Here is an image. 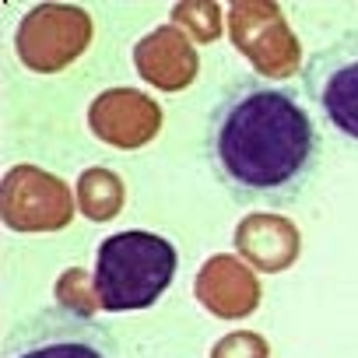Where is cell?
<instances>
[{
	"label": "cell",
	"instance_id": "6da1fadb",
	"mask_svg": "<svg viewBox=\"0 0 358 358\" xmlns=\"http://www.w3.org/2000/svg\"><path fill=\"white\" fill-rule=\"evenodd\" d=\"M208 158L236 201L292 204L320 172L323 134L295 88L239 78L211 109Z\"/></svg>",
	"mask_w": 358,
	"mask_h": 358
},
{
	"label": "cell",
	"instance_id": "7a4b0ae2",
	"mask_svg": "<svg viewBox=\"0 0 358 358\" xmlns=\"http://www.w3.org/2000/svg\"><path fill=\"white\" fill-rule=\"evenodd\" d=\"M179 253L169 239L141 229L102 239L95 257V288L106 313H134L158 302L172 285Z\"/></svg>",
	"mask_w": 358,
	"mask_h": 358
},
{
	"label": "cell",
	"instance_id": "3957f363",
	"mask_svg": "<svg viewBox=\"0 0 358 358\" xmlns=\"http://www.w3.org/2000/svg\"><path fill=\"white\" fill-rule=\"evenodd\" d=\"M302 92L323 127L358 151V32L313 50L302 67Z\"/></svg>",
	"mask_w": 358,
	"mask_h": 358
},
{
	"label": "cell",
	"instance_id": "277c9868",
	"mask_svg": "<svg viewBox=\"0 0 358 358\" xmlns=\"http://www.w3.org/2000/svg\"><path fill=\"white\" fill-rule=\"evenodd\" d=\"M92 15L78 4H39L15 29L18 60L36 74H60L92 46Z\"/></svg>",
	"mask_w": 358,
	"mask_h": 358
},
{
	"label": "cell",
	"instance_id": "5b68a950",
	"mask_svg": "<svg viewBox=\"0 0 358 358\" xmlns=\"http://www.w3.org/2000/svg\"><path fill=\"white\" fill-rule=\"evenodd\" d=\"M229 36L232 46L253 64L257 78L281 85V78L299 71L302 46L274 0H236L229 8Z\"/></svg>",
	"mask_w": 358,
	"mask_h": 358
},
{
	"label": "cell",
	"instance_id": "8992f818",
	"mask_svg": "<svg viewBox=\"0 0 358 358\" xmlns=\"http://www.w3.org/2000/svg\"><path fill=\"white\" fill-rule=\"evenodd\" d=\"M78 201L60 176L39 165H11L0 183V215L11 232H60L71 225Z\"/></svg>",
	"mask_w": 358,
	"mask_h": 358
},
{
	"label": "cell",
	"instance_id": "52a82bcc",
	"mask_svg": "<svg viewBox=\"0 0 358 358\" xmlns=\"http://www.w3.org/2000/svg\"><path fill=\"white\" fill-rule=\"evenodd\" d=\"M8 358H120V348L95 320L57 306L15 334Z\"/></svg>",
	"mask_w": 358,
	"mask_h": 358
},
{
	"label": "cell",
	"instance_id": "ba28073f",
	"mask_svg": "<svg viewBox=\"0 0 358 358\" xmlns=\"http://www.w3.org/2000/svg\"><path fill=\"white\" fill-rule=\"evenodd\" d=\"M88 130L120 151L151 144L162 130V106L137 88H109L88 106Z\"/></svg>",
	"mask_w": 358,
	"mask_h": 358
},
{
	"label": "cell",
	"instance_id": "9c48e42d",
	"mask_svg": "<svg viewBox=\"0 0 358 358\" xmlns=\"http://www.w3.org/2000/svg\"><path fill=\"white\" fill-rule=\"evenodd\" d=\"M194 295L218 320H246L260 309L264 288H260L257 271L246 267L243 257L215 253L201 264L194 278Z\"/></svg>",
	"mask_w": 358,
	"mask_h": 358
},
{
	"label": "cell",
	"instance_id": "30bf717a",
	"mask_svg": "<svg viewBox=\"0 0 358 358\" xmlns=\"http://www.w3.org/2000/svg\"><path fill=\"white\" fill-rule=\"evenodd\" d=\"M134 67L158 92H183L201 74V53L194 50V43L187 39L183 29L162 25V29L148 32L144 39H137Z\"/></svg>",
	"mask_w": 358,
	"mask_h": 358
},
{
	"label": "cell",
	"instance_id": "8fae6325",
	"mask_svg": "<svg viewBox=\"0 0 358 358\" xmlns=\"http://www.w3.org/2000/svg\"><path fill=\"white\" fill-rule=\"evenodd\" d=\"M239 257L260 274H281L299 260V229L281 215H246L236 225Z\"/></svg>",
	"mask_w": 358,
	"mask_h": 358
},
{
	"label": "cell",
	"instance_id": "7c38bea8",
	"mask_svg": "<svg viewBox=\"0 0 358 358\" xmlns=\"http://www.w3.org/2000/svg\"><path fill=\"white\" fill-rule=\"evenodd\" d=\"M127 204V187H123V179L113 172V169H88L81 172L78 179V211L92 222H109L123 211Z\"/></svg>",
	"mask_w": 358,
	"mask_h": 358
},
{
	"label": "cell",
	"instance_id": "4fadbf2b",
	"mask_svg": "<svg viewBox=\"0 0 358 358\" xmlns=\"http://www.w3.org/2000/svg\"><path fill=\"white\" fill-rule=\"evenodd\" d=\"M53 295H57V306L60 309H67L74 316H85V320H92L102 309L95 278H88V271H81V267L64 271L60 281H57V288H53Z\"/></svg>",
	"mask_w": 358,
	"mask_h": 358
},
{
	"label": "cell",
	"instance_id": "5bb4252c",
	"mask_svg": "<svg viewBox=\"0 0 358 358\" xmlns=\"http://www.w3.org/2000/svg\"><path fill=\"white\" fill-rule=\"evenodd\" d=\"M172 25L190 32L197 43H215L225 29V18L215 0H183L172 8Z\"/></svg>",
	"mask_w": 358,
	"mask_h": 358
},
{
	"label": "cell",
	"instance_id": "9a60e30c",
	"mask_svg": "<svg viewBox=\"0 0 358 358\" xmlns=\"http://www.w3.org/2000/svg\"><path fill=\"white\" fill-rule=\"evenodd\" d=\"M211 358H271V344L257 330H232L211 348Z\"/></svg>",
	"mask_w": 358,
	"mask_h": 358
}]
</instances>
